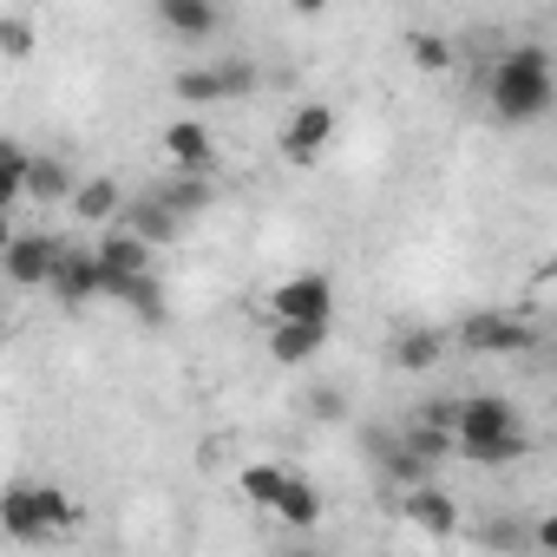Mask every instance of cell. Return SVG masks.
<instances>
[{
    "instance_id": "cell-29",
    "label": "cell",
    "mask_w": 557,
    "mask_h": 557,
    "mask_svg": "<svg viewBox=\"0 0 557 557\" xmlns=\"http://www.w3.org/2000/svg\"><path fill=\"white\" fill-rule=\"evenodd\" d=\"M14 230H21V223H14V210H0V249L14 243Z\"/></svg>"
},
{
    "instance_id": "cell-11",
    "label": "cell",
    "mask_w": 557,
    "mask_h": 557,
    "mask_svg": "<svg viewBox=\"0 0 557 557\" xmlns=\"http://www.w3.org/2000/svg\"><path fill=\"white\" fill-rule=\"evenodd\" d=\"M400 518L420 524L426 537H453V531H459V505H453V492H440L433 479H420V485L400 492Z\"/></svg>"
},
{
    "instance_id": "cell-30",
    "label": "cell",
    "mask_w": 557,
    "mask_h": 557,
    "mask_svg": "<svg viewBox=\"0 0 557 557\" xmlns=\"http://www.w3.org/2000/svg\"><path fill=\"white\" fill-rule=\"evenodd\" d=\"M0 315H8V296H0Z\"/></svg>"
},
{
    "instance_id": "cell-20",
    "label": "cell",
    "mask_w": 557,
    "mask_h": 557,
    "mask_svg": "<svg viewBox=\"0 0 557 557\" xmlns=\"http://www.w3.org/2000/svg\"><path fill=\"white\" fill-rule=\"evenodd\" d=\"M394 440H400L420 466H446V459H453V426H433V420H420V413H413V420H400V433H394Z\"/></svg>"
},
{
    "instance_id": "cell-8",
    "label": "cell",
    "mask_w": 557,
    "mask_h": 557,
    "mask_svg": "<svg viewBox=\"0 0 557 557\" xmlns=\"http://www.w3.org/2000/svg\"><path fill=\"white\" fill-rule=\"evenodd\" d=\"M151 14H158V27H164L171 40H184V47H203V40H216V27H223V8H216V0H151Z\"/></svg>"
},
{
    "instance_id": "cell-9",
    "label": "cell",
    "mask_w": 557,
    "mask_h": 557,
    "mask_svg": "<svg viewBox=\"0 0 557 557\" xmlns=\"http://www.w3.org/2000/svg\"><path fill=\"white\" fill-rule=\"evenodd\" d=\"M335 138V106H296L283 125V158L289 164H315Z\"/></svg>"
},
{
    "instance_id": "cell-13",
    "label": "cell",
    "mask_w": 557,
    "mask_h": 557,
    "mask_svg": "<svg viewBox=\"0 0 557 557\" xmlns=\"http://www.w3.org/2000/svg\"><path fill=\"white\" fill-rule=\"evenodd\" d=\"M164 158H171L177 171H210V164H216V138H210V125H203L197 112L171 119V125H164Z\"/></svg>"
},
{
    "instance_id": "cell-15",
    "label": "cell",
    "mask_w": 557,
    "mask_h": 557,
    "mask_svg": "<svg viewBox=\"0 0 557 557\" xmlns=\"http://www.w3.org/2000/svg\"><path fill=\"white\" fill-rule=\"evenodd\" d=\"M269 511L283 518L289 531H315V524H322V492H315V479H302V472H283V485H275Z\"/></svg>"
},
{
    "instance_id": "cell-2",
    "label": "cell",
    "mask_w": 557,
    "mask_h": 557,
    "mask_svg": "<svg viewBox=\"0 0 557 557\" xmlns=\"http://www.w3.org/2000/svg\"><path fill=\"white\" fill-rule=\"evenodd\" d=\"M485 106L498 125H537L557 106V79H550V53L544 47H511L492 73H485Z\"/></svg>"
},
{
    "instance_id": "cell-23",
    "label": "cell",
    "mask_w": 557,
    "mask_h": 557,
    "mask_svg": "<svg viewBox=\"0 0 557 557\" xmlns=\"http://www.w3.org/2000/svg\"><path fill=\"white\" fill-rule=\"evenodd\" d=\"M407 53H413V66H420V73H453V60H459V47H453L446 34H426V27L407 40Z\"/></svg>"
},
{
    "instance_id": "cell-22",
    "label": "cell",
    "mask_w": 557,
    "mask_h": 557,
    "mask_svg": "<svg viewBox=\"0 0 557 557\" xmlns=\"http://www.w3.org/2000/svg\"><path fill=\"white\" fill-rule=\"evenodd\" d=\"M27 203V145L0 138V210H21Z\"/></svg>"
},
{
    "instance_id": "cell-6",
    "label": "cell",
    "mask_w": 557,
    "mask_h": 557,
    "mask_svg": "<svg viewBox=\"0 0 557 557\" xmlns=\"http://www.w3.org/2000/svg\"><path fill=\"white\" fill-rule=\"evenodd\" d=\"M269 315H283V322H329L335 315V283L322 269H296V275H283V283L269 289Z\"/></svg>"
},
{
    "instance_id": "cell-4",
    "label": "cell",
    "mask_w": 557,
    "mask_h": 557,
    "mask_svg": "<svg viewBox=\"0 0 557 557\" xmlns=\"http://www.w3.org/2000/svg\"><path fill=\"white\" fill-rule=\"evenodd\" d=\"M60 249H66V236H53V230H14V243L0 249V283L8 289H47Z\"/></svg>"
},
{
    "instance_id": "cell-18",
    "label": "cell",
    "mask_w": 557,
    "mask_h": 557,
    "mask_svg": "<svg viewBox=\"0 0 557 557\" xmlns=\"http://www.w3.org/2000/svg\"><path fill=\"white\" fill-rule=\"evenodd\" d=\"M151 190L177 210V223L203 216V210H210V197H216V190H210V171H177V177H164V184H151Z\"/></svg>"
},
{
    "instance_id": "cell-25",
    "label": "cell",
    "mask_w": 557,
    "mask_h": 557,
    "mask_svg": "<svg viewBox=\"0 0 557 557\" xmlns=\"http://www.w3.org/2000/svg\"><path fill=\"white\" fill-rule=\"evenodd\" d=\"M34 47H40L34 21H21V14H0V53H8V60H34Z\"/></svg>"
},
{
    "instance_id": "cell-12",
    "label": "cell",
    "mask_w": 557,
    "mask_h": 557,
    "mask_svg": "<svg viewBox=\"0 0 557 557\" xmlns=\"http://www.w3.org/2000/svg\"><path fill=\"white\" fill-rule=\"evenodd\" d=\"M112 223H125V230H132V236H145L151 249H158V243H171V236L184 230V223H177V210H171L158 190H138V197L125 190V203H119V216H112Z\"/></svg>"
},
{
    "instance_id": "cell-3",
    "label": "cell",
    "mask_w": 557,
    "mask_h": 557,
    "mask_svg": "<svg viewBox=\"0 0 557 557\" xmlns=\"http://www.w3.org/2000/svg\"><path fill=\"white\" fill-rule=\"evenodd\" d=\"M79 524V505L60 492V485H8L0 492V531H8L14 544H47V537H66Z\"/></svg>"
},
{
    "instance_id": "cell-17",
    "label": "cell",
    "mask_w": 557,
    "mask_h": 557,
    "mask_svg": "<svg viewBox=\"0 0 557 557\" xmlns=\"http://www.w3.org/2000/svg\"><path fill=\"white\" fill-rule=\"evenodd\" d=\"M73 216L86 223V230H106L112 216H119V203H125V184L119 177H86V184H73Z\"/></svg>"
},
{
    "instance_id": "cell-1",
    "label": "cell",
    "mask_w": 557,
    "mask_h": 557,
    "mask_svg": "<svg viewBox=\"0 0 557 557\" xmlns=\"http://www.w3.org/2000/svg\"><path fill=\"white\" fill-rule=\"evenodd\" d=\"M524 446H531V433H524V420H518V407L505 394H466L459 400V413H453V459H466V466H511V459H524Z\"/></svg>"
},
{
    "instance_id": "cell-21",
    "label": "cell",
    "mask_w": 557,
    "mask_h": 557,
    "mask_svg": "<svg viewBox=\"0 0 557 557\" xmlns=\"http://www.w3.org/2000/svg\"><path fill=\"white\" fill-rule=\"evenodd\" d=\"M106 296L125 302V309L145 315V322H164V289H158V275H151V269H145V275H125V283H112Z\"/></svg>"
},
{
    "instance_id": "cell-27",
    "label": "cell",
    "mask_w": 557,
    "mask_h": 557,
    "mask_svg": "<svg viewBox=\"0 0 557 557\" xmlns=\"http://www.w3.org/2000/svg\"><path fill=\"white\" fill-rule=\"evenodd\" d=\"M256 79H262V73H256V60H223V66H216V92H223V99L256 92Z\"/></svg>"
},
{
    "instance_id": "cell-24",
    "label": "cell",
    "mask_w": 557,
    "mask_h": 557,
    "mask_svg": "<svg viewBox=\"0 0 557 557\" xmlns=\"http://www.w3.org/2000/svg\"><path fill=\"white\" fill-rule=\"evenodd\" d=\"M171 92H177V99H184L190 112H197V106H216V99H223V92H216V66H184V73L171 79Z\"/></svg>"
},
{
    "instance_id": "cell-14",
    "label": "cell",
    "mask_w": 557,
    "mask_h": 557,
    "mask_svg": "<svg viewBox=\"0 0 557 557\" xmlns=\"http://www.w3.org/2000/svg\"><path fill=\"white\" fill-rule=\"evenodd\" d=\"M322 342H329V322H283V315H275V329H269V361H275V368H309V361L322 355Z\"/></svg>"
},
{
    "instance_id": "cell-5",
    "label": "cell",
    "mask_w": 557,
    "mask_h": 557,
    "mask_svg": "<svg viewBox=\"0 0 557 557\" xmlns=\"http://www.w3.org/2000/svg\"><path fill=\"white\" fill-rule=\"evenodd\" d=\"M459 348L466 355H524V348H537V322L524 309H485L459 329Z\"/></svg>"
},
{
    "instance_id": "cell-26",
    "label": "cell",
    "mask_w": 557,
    "mask_h": 557,
    "mask_svg": "<svg viewBox=\"0 0 557 557\" xmlns=\"http://www.w3.org/2000/svg\"><path fill=\"white\" fill-rule=\"evenodd\" d=\"M236 485H243V498H249V505H262V511H269L275 485H283V466H269V459H262V466H243V479H236Z\"/></svg>"
},
{
    "instance_id": "cell-19",
    "label": "cell",
    "mask_w": 557,
    "mask_h": 557,
    "mask_svg": "<svg viewBox=\"0 0 557 557\" xmlns=\"http://www.w3.org/2000/svg\"><path fill=\"white\" fill-rule=\"evenodd\" d=\"M440 355H446V335H440V329H400V335H394V348H387V361H394V368H407V374L440 368Z\"/></svg>"
},
{
    "instance_id": "cell-28",
    "label": "cell",
    "mask_w": 557,
    "mask_h": 557,
    "mask_svg": "<svg viewBox=\"0 0 557 557\" xmlns=\"http://www.w3.org/2000/svg\"><path fill=\"white\" fill-rule=\"evenodd\" d=\"M289 8H296L302 21H315V14H329V0H289Z\"/></svg>"
},
{
    "instance_id": "cell-16",
    "label": "cell",
    "mask_w": 557,
    "mask_h": 557,
    "mask_svg": "<svg viewBox=\"0 0 557 557\" xmlns=\"http://www.w3.org/2000/svg\"><path fill=\"white\" fill-rule=\"evenodd\" d=\"M73 164L53 151H27V203H66L73 197Z\"/></svg>"
},
{
    "instance_id": "cell-10",
    "label": "cell",
    "mask_w": 557,
    "mask_h": 557,
    "mask_svg": "<svg viewBox=\"0 0 557 557\" xmlns=\"http://www.w3.org/2000/svg\"><path fill=\"white\" fill-rule=\"evenodd\" d=\"M66 309H79V302H92L99 296V256H92V243H66L60 249V262H53V283H47Z\"/></svg>"
},
{
    "instance_id": "cell-7",
    "label": "cell",
    "mask_w": 557,
    "mask_h": 557,
    "mask_svg": "<svg viewBox=\"0 0 557 557\" xmlns=\"http://www.w3.org/2000/svg\"><path fill=\"white\" fill-rule=\"evenodd\" d=\"M92 256H99V296H106L112 283H125V275H145V269H151V243L132 236L125 223H106L99 243H92Z\"/></svg>"
}]
</instances>
